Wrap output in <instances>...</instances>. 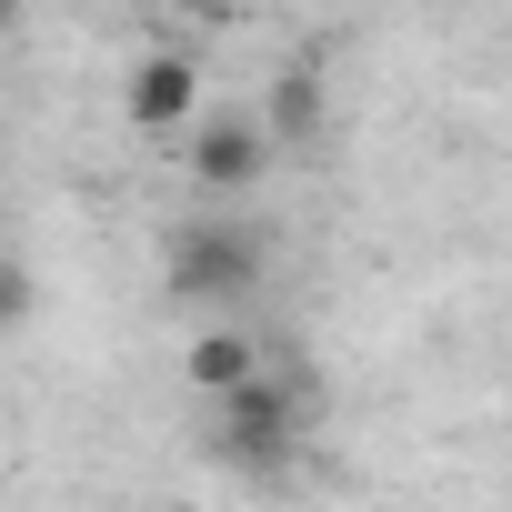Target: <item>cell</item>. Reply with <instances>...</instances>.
<instances>
[{
    "instance_id": "cell-1",
    "label": "cell",
    "mask_w": 512,
    "mask_h": 512,
    "mask_svg": "<svg viewBox=\"0 0 512 512\" xmlns=\"http://www.w3.org/2000/svg\"><path fill=\"white\" fill-rule=\"evenodd\" d=\"M262 272H272V241H262V221H241L231 201L201 211V221H181L171 251H161V292H171V302H201V312L251 302Z\"/></svg>"
},
{
    "instance_id": "cell-2",
    "label": "cell",
    "mask_w": 512,
    "mask_h": 512,
    "mask_svg": "<svg viewBox=\"0 0 512 512\" xmlns=\"http://www.w3.org/2000/svg\"><path fill=\"white\" fill-rule=\"evenodd\" d=\"M211 452H221V462H241L251 482L292 472V452H302V382H282V372L262 362L251 382L211 392Z\"/></svg>"
},
{
    "instance_id": "cell-3",
    "label": "cell",
    "mask_w": 512,
    "mask_h": 512,
    "mask_svg": "<svg viewBox=\"0 0 512 512\" xmlns=\"http://www.w3.org/2000/svg\"><path fill=\"white\" fill-rule=\"evenodd\" d=\"M181 161H191V181H201L211 201H241V191H262V181H272L282 131H272L262 111H201V121L181 131Z\"/></svg>"
},
{
    "instance_id": "cell-4",
    "label": "cell",
    "mask_w": 512,
    "mask_h": 512,
    "mask_svg": "<svg viewBox=\"0 0 512 512\" xmlns=\"http://www.w3.org/2000/svg\"><path fill=\"white\" fill-rule=\"evenodd\" d=\"M201 111H211V101H201V61H191V51H141V61H131V81H121V121H131V131L161 141V131H191Z\"/></svg>"
},
{
    "instance_id": "cell-5",
    "label": "cell",
    "mask_w": 512,
    "mask_h": 512,
    "mask_svg": "<svg viewBox=\"0 0 512 512\" xmlns=\"http://www.w3.org/2000/svg\"><path fill=\"white\" fill-rule=\"evenodd\" d=\"M262 362H272V352L251 342L241 322H201V332H191V352H181V372H191V392H201V402H211V392H231V382H251Z\"/></svg>"
},
{
    "instance_id": "cell-6",
    "label": "cell",
    "mask_w": 512,
    "mask_h": 512,
    "mask_svg": "<svg viewBox=\"0 0 512 512\" xmlns=\"http://www.w3.org/2000/svg\"><path fill=\"white\" fill-rule=\"evenodd\" d=\"M262 121L282 131V151H312V141H322V71H312V61H292V71L262 91Z\"/></svg>"
},
{
    "instance_id": "cell-7",
    "label": "cell",
    "mask_w": 512,
    "mask_h": 512,
    "mask_svg": "<svg viewBox=\"0 0 512 512\" xmlns=\"http://www.w3.org/2000/svg\"><path fill=\"white\" fill-rule=\"evenodd\" d=\"M181 21H241V0H171Z\"/></svg>"
}]
</instances>
